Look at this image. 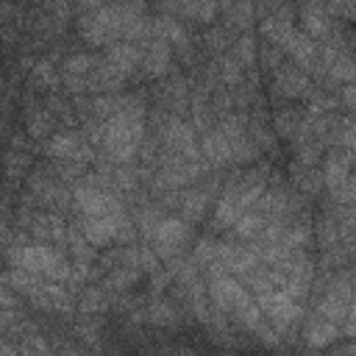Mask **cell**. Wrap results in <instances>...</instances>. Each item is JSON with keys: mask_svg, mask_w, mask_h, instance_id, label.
Segmentation results:
<instances>
[{"mask_svg": "<svg viewBox=\"0 0 356 356\" xmlns=\"http://www.w3.org/2000/svg\"><path fill=\"white\" fill-rule=\"evenodd\" d=\"M142 134H145V108L139 103L134 106V100H131L125 108L111 114L103 125V142L100 145H103L108 161L128 164L136 156Z\"/></svg>", "mask_w": 356, "mask_h": 356, "instance_id": "cell-1", "label": "cell"}, {"mask_svg": "<svg viewBox=\"0 0 356 356\" xmlns=\"http://www.w3.org/2000/svg\"><path fill=\"white\" fill-rule=\"evenodd\" d=\"M8 261L11 267H22L28 273H36V275H44L50 281H67L72 278V267L64 261V256L42 242L36 245H19V248H11L8 250Z\"/></svg>", "mask_w": 356, "mask_h": 356, "instance_id": "cell-2", "label": "cell"}, {"mask_svg": "<svg viewBox=\"0 0 356 356\" xmlns=\"http://www.w3.org/2000/svg\"><path fill=\"white\" fill-rule=\"evenodd\" d=\"M189 239V222L184 217H161L150 242H153V250L161 256V259H172L178 256L181 245Z\"/></svg>", "mask_w": 356, "mask_h": 356, "instance_id": "cell-3", "label": "cell"}, {"mask_svg": "<svg viewBox=\"0 0 356 356\" xmlns=\"http://www.w3.org/2000/svg\"><path fill=\"white\" fill-rule=\"evenodd\" d=\"M75 206L81 211V217H97V214H111V211H120L122 203L108 195L106 189H100L97 184H81L75 189Z\"/></svg>", "mask_w": 356, "mask_h": 356, "instance_id": "cell-4", "label": "cell"}, {"mask_svg": "<svg viewBox=\"0 0 356 356\" xmlns=\"http://www.w3.org/2000/svg\"><path fill=\"white\" fill-rule=\"evenodd\" d=\"M353 289H356V286H353L348 278H337V281L325 289L323 300L317 303V314L325 317V320H334V323H345L348 309H350Z\"/></svg>", "mask_w": 356, "mask_h": 356, "instance_id": "cell-5", "label": "cell"}, {"mask_svg": "<svg viewBox=\"0 0 356 356\" xmlns=\"http://www.w3.org/2000/svg\"><path fill=\"white\" fill-rule=\"evenodd\" d=\"M142 44V72L147 78H161L170 72V64H172V56H170V42L159 39V36H150Z\"/></svg>", "mask_w": 356, "mask_h": 356, "instance_id": "cell-6", "label": "cell"}, {"mask_svg": "<svg viewBox=\"0 0 356 356\" xmlns=\"http://www.w3.org/2000/svg\"><path fill=\"white\" fill-rule=\"evenodd\" d=\"M220 125H222V131H225V136H228V142H231L234 161H239V164L253 161L256 153H259V147H256V142L250 139V134L245 131V122H242L239 117H228V120H222Z\"/></svg>", "mask_w": 356, "mask_h": 356, "instance_id": "cell-7", "label": "cell"}, {"mask_svg": "<svg viewBox=\"0 0 356 356\" xmlns=\"http://www.w3.org/2000/svg\"><path fill=\"white\" fill-rule=\"evenodd\" d=\"M164 142L170 156H184L189 161H197V145H195V134L189 125H184L181 120H170L164 128Z\"/></svg>", "mask_w": 356, "mask_h": 356, "instance_id": "cell-8", "label": "cell"}, {"mask_svg": "<svg viewBox=\"0 0 356 356\" xmlns=\"http://www.w3.org/2000/svg\"><path fill=\"white\" fill-rule=\"evenodd\" d=\"M108 64H114L120 72L131 75L136 67H142V44L136 42H111L106 44V56Z\"/></svg>", "mask_w": 356, "mask_h": 356, "instance_id": "cell-9", "label": "cell"}, {"mask_svg": "<svg viewBox=\"0 0 356 356\" xmlns=\"http://www.w3.org/2000/svg\"><path fill=\"white\" fill-rule=\"evenodd\" d=\"M273 72H275L273 86H275V92L281 97H303V95H309L312 86H309V78L300 70H295V67H278Z\"/></svg>", "mask_w": 356, "mask_h": 356, "instance_id": "cell-10", "label": "cell"}, {"mask_svg": "<svg viewBox=\"0 0 356 356\" xmlns=\"http://www.w3.org/2000/svg\"><path fill=\"white\" fill-rule=\"evenodd\" d=\"M200 145H203V156L209 159V164H214V167H222V164L234 161V153H231V142H228V136H225L222 125H220V128H211V131H206V134H203V139H200Z\"/></svg>", "mask_w": 356, "mask_h": 356, "instance_id": "cell-11", "label": "cell"}, {"mask_svg": "<svg viewBox=\"0 0 356 356\" xmlns=\"http://www.w3.org/2000/svg\"><path fill=\"white\" fill-rule=\"evenodd\" d=\"M350 156L342 153V150H331L325 156V164H323V184L334 192L337 186H342L348 178H350Z\"/></svg>", "mask_w": 356, "mask_h": 356, "instance_id": "cell-12", "label": "cell"}, {"mask_svg": "<svg viewBox=\"0 0 356 356\" xmlns=\"http://www.w3.org/2000/svg\"><path fill=\"white\" fill-rule=\"evenodd\" d=\"M300 22H303V33L314 36H325L328 33V14L323 8L320 0H303L300 6Z\"/></svg>", "mask_w": 356, "mask_h": 356, "instance_id": "cell-13", "label": "cell"}, {"mask_svg": "<svg viewBox=\"0 0 356 356\" xmlns=\"http://www.w3.org/2000/svg\"><path fill=\"white\" fill-rule=\"evenodd\" d=\"M153 36H159V39L181 47V50H189V36H186L184 25L172 14H161V17L153 19Z\"/></svg>", "mask_w": 356, "mask_h": 356, "instance_id": "cell-14", "label": "cell"}, {"mask_svg": "<svg viewBox=\"0 0 356 356\" xmlns=\"http://www.w3.org/2000/svg\"><path fill=\"white\" fill-rule=\"evenodd\" d=\"M337 337H339V323L325 320V317H320V314L312 317V323H309V328H306V342H309L312 348L331 345Z\"/></svg>", "mask_w": 356, "mask_h": 356, "instance_id": "cell-15", "label": "cell"}, {"mask_svg": "<svg viewBox=\"0 0 356 356\" xmlns=\"http://www.w3.org/2000/svg\"><path fill=\"white\" fill-rule=\"evenodd\" d=\"M47 153L56 156V159H81V161L86 159V156H81L83 150H81L78 134H70V131L56 134V136L50 139V145H47Z\"/></svg>", "mask_w": 356, "mask_h": 356, "instance_id": "cell-16", "label": "cell"}, {"mask_svg": "<svg viewBox=\"0 0 356 356\" xmlns=\"http://www.w3.org/2000/svg\"><path fill=\"white\" fill-rule=\"evenodd\" d=\"M267 217L259 211V209H248V211H242L239 217H236V222H234V234L239 236V239H253V236H261V231H264V222Z\"/></svg>", "mask_w": 356, "mask_h": 356, "instance_id": "cell-17", "label": "cell"}, {"mask_svg": "<svg viewBox=\"0 0 356 356\" xmlns=\"http://www.w3.org/2000/svg\"><path fill=\"white\" fill-rule=\"evenodd\" d=\"M253 14H256V3L253 0H236V3L228 6V25H234L239 31H248Z\"/></svg>", "mask_w": 356, "mask_h": 356, "instance_id": "cell-18", "label": "cell"}, {"mask_svg": "<svg viewBox=\"0 0 356 356\" xmlns=\"http://www.w3.org/2000/svg\"><path fill=\"white\" fill-rule=\"evenodd\" d=\"M97 64H100V58H95V56H89V53H75V56H70V58L64 61V72H67V75H81V78H86Z\"/></svg>", "mask_w": 356, "mask_h": 356, "instance_id": "cell-19", "label": "cell"}, {"mask_svg": "<svg viewBox=\"0 0 356 356\" xmlns=\"http://www.w3.org/2000/svg\"><path fill=\"white\" fill-rule=\"evenodd\" d=\"M203 209H206V192L195 189V192H186L184 195V200H181L184 220H200L203 217Z\"/></svg>", "mask_w": 356, "mask_h": 356, "instance_id": "cell-20", "label": "cell"}, {"mask_svg": "<svg viewBox=\"0 0 356 356\" xmlns=\"http://www.w3.org/2000/svg\"><path fill=\"white\" fill-rule=\"evenodd\" d=\"M331 67V78L334 81H356V61L350 56H334V61L328 64Z\"/></svg>", "mask_w": 356, "mask_h": 356, "instance_id": "cell-21", "label": "cell"}, {"mask_svg": "<svg viewBox=\"0 0 356 356\" xmlns=\"http://www.w3.org/2000/svg\"><path fill=\"white\" fill-rule=\"evenodd\" d=\"M234 58H236L242 67H253V61H256V50H253V39H250L248 31H245V33L239 36V42L234 44Z\"/></svg>", "mask_w": 356, "mask_h": 356, "instance_id": "cell-22", "label": "cell"}, {"mask_svg": "<svg viewBox=\"0 0 356 356\" xmlns=\"http://www.w3.org/2000/svg\"><path fill=\"white\" fill-rule=\"evenodd\" d=\"M147 317H150L156 325H175V323H178V312H175L172 303H167V300L153 303V309H150Z\"/></svg>", "mask_w": 356, "mask_h": 356, "instance_id": "cell-23", "label": "cell"}, {"mask_svg": "<svg viewBox=\"0 0 356 356\" xmlns=\"http://www.w3.org/2000/svg\"><path fill=\"white\" fill-rule=\"evenodd\" d=\"M131 281H136V267H134V264H125V267H117L114 275H108L106 286H108V289H125Z\"/></svg>", "mask_w": 356, "mask_h": 356, "instance_id": "cell-24", "label": "cell"}, {"mask_svg": "<svg viewBox=\"0 0 356 356\" xmlns=\"http://www.w3.org/2000/svg\"><path fill=\"white\" fill-rule=\"evenodd\" d=\"M92 242L86 239V236H78L75 231L70 234V250H72V256L78 259V261H89L92 259V248H89Z\"/></svg>", "mask_w": 356, "mask_h": 356, "instance_id": "cell-25", "label": "cell"}, {"mask_svg": "<svg viewBox=\"0 0 356 356\" xmlns=\"http://www.w3.org/2000/svg\"><path fill=\"white\" fill-rule=\"evenodd\" d=\"M106 306V295L100 292V289H86L83 292V298H81V312H100Z\"/></svg>", "mask_w": 356, "mask_h": 356, "instance_id": "cell-26", "label": "cell"}, {"mask_svg": "<svg viewBox=\"0 0 356 356\" xmlns=\"http://www.w3.org/2000/svg\"><path fill=\"white\" fill-rule=\"evenodd\" d=\"M214 259H217V242H211V239H200L197 248H195V261H200V264H211Z\"/></svg>", "mask_w": 356, "mask_h": 356, "instance_id": "cell-27", "label": "cell"}, {"mask_svg": "<svg viewBox=\"0 0 356 356\" xmlns=\"http://www.w3.org/2000/svg\"><path fill=\"white\" fill-rule=\"evenodd\" d=\"M281 56H284V50H281L278 44H264V50H261V64H264L267 70H278V67H281Z\"/></svg>", "mask_w": 356, "mask_h": 356, "instance_id": "cell-28", "label": "cell"}, {"mask_svg": "<svg viewBox=\"0 0 356 356\" xmlns=\"http://www.w3.org/2000/svg\"><path fill=\"white\" fill-rule=\"evenodd\" d=\"M239 78H242V64H239L234 56L222 58V81H228V83H239Z\"/></svg>", "mask_w": 356, "mask_h": 356, "instance_id": "cell-29", "label": "cell"}, {"mask_svg": "<svg viewBox=\"0 0 356 356\" xmlns=\"http://www.w3.org/2000/svg\"><path fill=\"white\" fill-rule=\"evenodd\" d=\"M33 75H36V81H39V83H42V81H44V83H53V67H50L47 61H39Z\"/></svg>", "mask_w": 356, "mask_h": 356, "instance_id": "cell-30", "label": "cell"}, {"mask_svg": "<svg viewBox=\"0 0 356 356\" xmlns=\"http://www.w3.org/2000/svg\"><path fill=\"white\" fill-rule=\"evenodd\" d=\"M139 264H142L145 270H156V256H153L150 248H139Z\"/></svg>", "mask_w": 356, "mask_h": 356, "instance_id": "cell-31", "label": "cell"}, {"mask_svg": "<svg viewBox=\"0 0 356 356\" xmlns=\"http://www.w3.org/2000/svg\"><path fill=\"white\" fill-rule=\"evenodd\" d=\"M275 125H278V131H281L284 136H289V134H292V117H286L284 111L275 117Z\"/></svg>", "mask_w": 356, "mask_h": 356, "instance_id": "cell-32", "label": "cell"}, {"mask_svg": "<svg viewBox=\"0 0 356 356\" xmlns=\"http://www.w3.org/2000/svg\"><path fill=\"white\" fill-rule=\"evenodd\" d=\"M342 100H345V106L356 108V81H350V83H348V89L342 92Z\"/></svg>", "mask_w": 356, "mask_h": 356, "instance_id": "cell-33", "label": "cell"}, {"mask_svg": "<svg viewBox=\"0 0 356 356\" xmlns=\"http://www.w3.org/2000/svg\"><path fill=\"white\" fill-rule=\"evenodd\" d=\"M75 3H78L81 8H100L106 0H75Z\"/></svg>", "mask_w": 356, "mask_h": 356, "instance_id": "cell-34", "label": "cell"}, {"mask_svg": "<svg viewBox=\"0 0 356 356\" xmlns=\"http://www.w3.org/2000/svg\"><path fill=\"white\" fill-rule=\"evenodd\" d=\"M350 159H353V161H356V147H353V150H350Z\"/></svg>", "mask_w": 356, "mask_h": 356, "instance_id": "cell-35", "label": "cell"}, {"mask_svg": "<svg viewBox=\"0 0 356 356\" xmlns=\"http://www.w3.org/2000/svg\"><path fill=\"white\" fill-rule=\"evenodd\" d=\"M348 350H356V345H350V348H348Z\"/></svg>", "mask_w": 356, "mask_h": 356, "instance_id": "cell-36", "label": "cell"}, {"mask_svg": "<svg viewBox=\"0 0 356 356\" xmlns=\"http://www.w3.org/2000/svg\"><path fill=\"white\" fill-rule=\"evenodd\" d=\"M353 206H356V203H353Z\"/></svg>", "mask_w": 356, "mask_h": 356, "instance_id": "cell-37", "label": "cell"}]
</instances>
